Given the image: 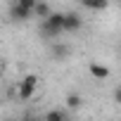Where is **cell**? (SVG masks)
<instances>
[{
    "label": "cell",
    "instance_id": "1",
    "mask_svg": "<svg viewBox=\"0 0 121 121\" xmlns=\"http://www.w3.org/2000/svg\"><path fill=\"white\" fill-rule=\"evenodd\" d=\"M62 31H64V14L59 12H52L45 22H40V33L45 38H57Z\"/></svg>",
    "mask_w": 121,
    "mask_h": 121
},
{
    "label": "cell",
    "instance_id": "2",
    "mask_svg": "<svg viewBox=\"0 0 121 121\" xmlns=\"http://www.w3.org/2000/svg\"><path fill=\"white\" fill-rule=\"evenodd\" d=\"M36 86H38V76H24V81L19 83V97L22 100H29L33 93H36Z\"/></svg>",
    "mask_w": 121,
    "mask_h": 121
},
{
    "label": "cell",
    "instance_id": "3",
    "mask_svg": "<svg viewBox=\"0 0 121 121\" xmlns=\"http://www.w3.org/2000/svg\"><path fill=\"white\" fill-rule=\"evenodd\" d=\"M31 10H26V7H22L19 3H14L12 7H10V17L14 19V22H26V19H31Z\"/></svg>",
    "mask_w": 121,
    "mask_h": 121
},
{
    "label": "cell",
    "instance_id": "4",
    "mask_svg": "<svg viewBox=\"0 0 121 121\" xmlns=\"http://www.w3.org/2000/svg\"><path fill=\"white\" fill-rule=\"evenodd\" d=\"M81 24H83L81 14H76V12H67L64 14V31H78Z\"/></svg>",
    "mask_w": 121,
    "mask_h": 121
},
{
    "label": "cell",
    "instance_id": "5",
    "mask_svg": "<svg viewBox=\"0 0 121 121\" xmlns=\"http://www.w3.org/2000/svg\"><path fill=\"white\" fill-rule=\"evenodd\" d=\"M69 116H67V112L64 109H50L48 114H45V121H67Z\"/></svg>",
    "mask_w": 121,
    "mask_h": 121
},
{
    "label": "cell",
    "instance_id": "6",
    "mask_svg": "<svg viewBox=\"0 0 121 121\" xmlns=\"http://www.w3.org/2000/svg\"><path fill=\"white\" fill-rule=\"evenodd\" d=\"M88 71H90L95 78H107V76H109V69H107V67H102V64H90V67H88Z\"/></svg>",
    "mask_w": 121,
    "mask_h": 121
},
{
    "label": "cell",
    "instance_id": "7",
    "mask_svg": "<svg viewBox=\"0 0 121 121\" xmlns=\"http://www.w3.org/2000/svg\"><path fill=\"white\" fill-rule=\"evenodd\" d=\"M33 14H36V17H40V19L45 22V19L52 14V10H50V5H45V3H38V5H36V10H33Z\"/></svg>",
    "mask_w": 121,
    "mask_h": 121
},
{
    "label": "cell",
    "instance_id": "8",
    "mask_svg": "<svg viewBox=\"0 0 121 121\" xmlns=\"http://www.w3.org/2000/svg\"><path fill=\"white\" fill-rule=\"evenodd\" d=\"M71 55V48L69 45H55V59H64Z\"/></svg>",
    "mask_w": 121,
    "mask_h": 121
},
{
    "label": "cell",
    "instance_id": "9",
    "mask_svg": "<svg viewBox=\"0 0 121 121\" xmlns=\"http://www.w3.org/2000/svg\"><path fill=\"white\" fill-rule=\"evenodd\" d=\"M67 107H71V109H76V107H81V97H78L76 93H71V95H67Z\"/></svg>",
    "mask_w": 121,
    "mask_h": 121
},
{
    "label": "cell",
    "instance_id": "10",
    "mask_svg": "<svg viewBox=\"0 0 121 121\" xmlns=\"http://www.w3.org/2000/svg\"><path fill=\"white\" fill-rule=\"evenodd\" d=\"M83 7H88V10H104V7H107V3H95V0H83Z\"/></svg>",
    "mask_w": 121,
    "mask_h": 121
},
{
    "label": "cell",
    "instance_id": "11",
    "mask_svg": "<svg viewBox=\"0 0 121 121\" xmlns=\"http://www.w3.org/2000/svg\"><path fill=\"white\" fill-rule=\"evenodd\" d=\"M114 100H116V102H119V104H121V86H119V88H116V90H114Z\"/></svg>",
    "mask_w": 121,
    "mask_h": 121
},
{
    "label": "cell",
    "instance_id": "12",
    "mask_svg": "<svg viewBox=\"0 0 121 121\" xmlns=\"http://www.w3.org/2000/svg\"><path fill=\"white\" fill-rule=\"evenodd\" d=\"M12 121H33V119H29V116H26V119H12Z\"/></svg>",
    "mask_w": 121,
    "mask_h": 121
},
{
    "label": "cell",
    "instance_id": "13",
    "mask_svg": "<svg viewBox=\"0 0 121 121\" xmlns=\"http://www.w3.org/2000/svg\"><path fill=\"white\" fill-rule=\"evenodd\" d=\"M0 78H3V69H0Z\"/></svg>",
    "mask_w": 121,
    "mask_h": 121
}]
</instances>
